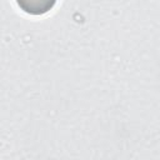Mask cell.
Listing matches in <instances>:
<instances>
[{
  "label": "cell",
  "instance_id": "1",
  "mask_svg": "<svg viewBox=\"0 0 160 160\" xmlns=\"http://www.w3.org/2000/svg\"><path fill=\"white\" fill-rule=\"evenodd\" d=\"M19 8L30 15H41L51 10L56 0H16Z\"/></svg>",
  "mask_w": 160,
  "mask_h": 160
}]
</instances>
